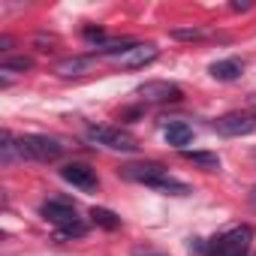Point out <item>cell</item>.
Wrapping results in <instances>:
<instances>
[{
	"label": "cell",
	"mask_w": 256,
	"mask_h": 256,
	"mask_svg": "<svg viewBox=\"0 0 256 256\" xmlns=\"http://www.w3.org/2000/svg\"><path fill=\"white\" fill-rule=\"evenodd\" d=\"M40 214H42L48 223H54V226L60 229V235H84V223L78 220L76 205H70V202H64V199H48V202H42V205H40Z\"/></svg>",
	"instance_id": "obj_1"
},
{
	"label": "cell",
	"mask_w": 256,
	"mask_h": 256,
	"mask_svg": "<svg viewBox=\"0 0 256 256\" xmlns=\"http://www.w3.org/2000/svg\"><path fill=\"white\" fill-rule=\"evenodd\" d=\"M250 247H253V226L244 223V226H235V229L223 232L220 238H214L208 253L211 256H247Z\"/></svg>",
	"instance_id": "obj_2"
},
{
	"label": "cell",
	"mask_w": 256,
	"mask_h": 256,
	"mask_svg": "<svg viewBox=\"0 0 256 256\" xmlns=\"http://www.w3.org/2000/svg\"><path fill=\"white\" fill-rule=\"evenodd\" d=\"M84 136H88V142L102 145L108 151H126V154H133L139 148V142L126 130H120V126H88Z\"/></svg>",
	"instance_id": "obj_3"
},
{
	"label": "cell",
	"mask_w": 256,
	"mask_h": 256,
	"mask_svg": "<svg viewBox=\"0 0 256 256\" xmlns=\"http://www.w3.org/2000/svg\"><path fill=\"white\" fill-rule=\"evenodd\" d=\"M18 154L22 160H36V163H54L64 154V145L48 139V136H22L18 139Z\"/></svg>",
	"instance_id": "obj_4"
},
{
	"label": "cell",
	"mask_w": 256,
	"mask_h": 256,
	"mask_svg": "<svg viewBox=\"0 0 256 256\" xmlns=\"http://www.w3.org/2000/svg\"><path fill=\"white\" fill-rule=\"evenodd\" d=\"M136 96L142 102H151V106H163V102H178L181 100V88L175 82H163V78H154V82H145L136 88Z\"/></svg>",
	"instance_id": "obj_5"
},
{
	"label": "cell",
	"mask_w": 256,
	"mask_h": 256,
	"mask_svg": "<svg viewBox=\"0 0 256 256\" xmlns=\"http://www.w3.org/2000/svg\"><path fill=\"white\" fill-rule=\"evenodd\" d=\"M214 130H217L220 136H229V139H235V136H250V133L256 130V114H253V112H229V114H223V118L214 120Z\"/></svg>",
	"instance_id": "obj_6"
},
{
	"label": "cell",
	"mask_w": 256,
	"mask_h": 256,
	"mask_svg": "<svg viewBox=\"0 0 256 256\" xmlns=\"http://www.w3.org/2000/svg\"><path fill=\"white\" fill-rule=\"evenodd\" d=\"M120 175H124L126 181H136V184L154 187L157 181L169 178V169H163L160 163H126V166H120Z\"/></svg>",
	"instance_id": "obj_7"
},
{
	"label": "cell",
	"mask_w": 256,
	"mask_h": 256,
	"mask_svg": "<svg viewBox=\"0 0 256 256\" xmlns=\"http://www.w3.org/2000/svg\"><path fill=\"white\" fill-rule=\"evenodd\" d=\"M112 60L118 66H124V70H142V66H148V64L157 60V46H151V42H133L124 54H118Z\"/></svg>",
	"instance_id": "obj_8"
},
{
	"label": "cell",
	"mask_w": 256,
	"mask_h": 256,
	"mask_svg": "<svg viewBox=\"0 0 256 256\" xmlns=\"http://www.w3.org/2000/svg\"><path fill=\"white\" fill-rule=\"evenodd\" d=\"M60 178H64L66 184H72V187L84 190V193H94V190L100 187L96 172H94L90 166H84V163H66V166L60 169Z\"/></svg>",
	"instance_id": "obj_9"
},
{
	"label": "cell",
	"mask_w": 256,
	"mask_h": 256,
	"mask_svg": "<svg viewBox=\"0 0 256 256\" xmlns=\"http://www.w3.org/2000/svg\"><path fill=\"white\" fill-rule=\"evenodd\" d=\"M208 72H211V78H217V82H235V78H241V72H244V60H241V58L214 60V64L208 66Z\"/></svg>",
	"instance_id": "obj_10"
},
{
	"label": "cell",
	"mask_w": 256,
	"mask_h": 256,
	"mask_svg": "<svg viewBox=\"0 0 256 256\" xmlns=\"http://www.w3.org/2000/svg\"><path fill=\"white\" fill-rule=\"evenodd\" d=\"M166 142L175 145V148H184V145L193 142V130H190L184 120H172V124L166 126Z\"/></svg>",
	"instance_id": "obj_11"
},
{
	"label": "cell",
	"mask_w": 256,
	"mask_h": 256,
	"mask_svg": "<svg viewBox=\"0 0 256 256\" xmlns=\"http://www.w3.org/2000/svg\"><path fill=\"white\" fill-rule=\"evenodd\" d=\"M0 160H4V166H12L16 160H22V154H18V139H16L10 130H4V136H0Z\"/></svg>",
	"instance_id": "obj_12"
},
{
	"label": "cell",
	"mask_w": 256,
	"mask_h": 256,
	"mask_svg": "<svg viewBox=\"0 0 256 256\" xmlns=\"http://www.w3.org/2000/svg\"><path fill=\"white\" fill-rule=\"evenodd\" d=\"M88 66H90V58H66V60H60L54 66V72L60 78H70V76H82Z\"/></svg>",
	"instance_id": "obj_13"
},
{
	"label": "cell",
	"mask_w": 256,
	"mask_h": 256,
	"mask_svg": "<svg viewBox=\"0 0 256 256\" xmlns=\"http://www.w3.org/2000/svg\"><path fill=\"white\" fill-rule=\"evenodd\" d=\"M184 157H187L190 163L202 166L205 172H217V169H220V157L211 154V151H184Z\"/></svg>",
	"instance_id": "obj_14"
},
{
	"label": "cell",
	"mask_w": 256,
	"mask_h": 256,
	"mask_svg": "<svg viewBox=\"0 0 256 256\" xmlns=\"http://www.w3.org/2000/svg\"><path fill=\"white\" fill-rule=\"evenodd\" d=\"M151 190H157V193H166V196H187L190 193V187L184 184V181H178V178H163V181H157Z\"/></svg>",
	"instance_id": "obj_15"
},
{
	"label": "cell",
	"mask_w": 256,
	"mask_h": 256,
	"mask_svg": "<svg viewBox=\"0 0 256 256\" xmlns=\"http://www.w3.org/2000/svg\"><path fill=\"white\" fill-rule=\"evenodd\" d=\"M90 220L96 226H102V229H118L120 226V217L114 211H108V208H90Z\"/></svg>",
	"instance_id": "obj_16"
},
{
	"label": "cell",
	"mask_w": 256,
	"mask_h": 256,
	"mask_svg": "<svg viewBox=\"0 0 256 256\" xmlns=\"http://www.w3.org/2000/svg\"><path fill=\"white\" fill-rule=\"evenodd\" d=\"M28 70H34V60L30 58H4L0 60V72H28Z\"/></svg>",
	"instance_id": "obj_17"
},
{
	"label": "cell",
	"mask_w": 256,
	"mask_h": 256,
	"mask_svg": "<svg viewBox=\"0 0 256 256\" xmlns=\"http://www.w3.org/2000/svg\"><path fill=\"white\" fill-rule=\"evenodd\" d=\"M172 36H175V40H193V42H196V40H205L208 34H205L202 28H175Z\"/></svg>",
	"instance_id": "obj_18"
},
{
	"label": "cell",
	"mask_w": 256,
	"mask_h": 256,
	"mask_svg": "<svg viewBox=\"0 0 256 256\" xmlns=\"http://www.w3.org/2000/svg\"><path fill=\"white\" fill-rule=\"evenodd\" d=\"M84 40H90V42H102L106 34H102L100 28H84Z\"/></svg>",
	"instance_id": "obj_19"
},
{
	"label": "cell",
	"mask_w": 256,
	"mask_h": 256,
	"mask_svg": "<svg viewBox=\"0 0 256 256\" xmlns=\"http://www.w3.org/2000/svg\"><path fill=\"white\" fill-rule=\"evenodd\" d=\"M10 46H12L10 36H0V52H10Z\"/></svg>",
	"instance_id": "obj_20"
},
{
	"label": "cell",
	"mask_w": 256,
	"mask_h": 256,
	"mask_svg": "<svg viewBox=\"0 0 256 256\" xmlns=\"http://www.w3.org/2000/svg\"><path fill=\"white\" fill-rule=\"evenodd\" d=\"M133 256H163V253H157V250H136Z\"/></svg>",
	"instance_id": "obj_21"
},
{
	"label": "cell",
	"mask_w": 256,
	"mask_h": 256,
	"mask_svg": "<svg viewBox=\"0 0 256 256\" xmlns=\"http://www.w3.org/2000/svg\"><path fill=\"white\" fill-rule=\"evenodd\" d=\"M250 205H253V211H256V187L250 190Z\"/></svg>",
	"instance_id": "obj_22"
}]
</instances>
